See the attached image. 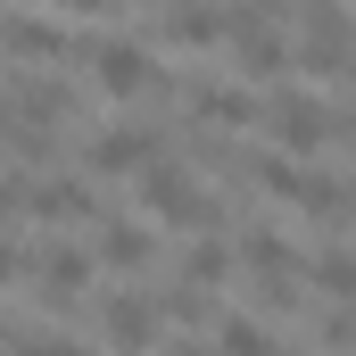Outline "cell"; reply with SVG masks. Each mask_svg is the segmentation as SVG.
<instances>
[{
  "label": "cell",
  "mask_w": 356,
  "mask_h": 356,
  "mask_svg": "<svg viewBox=\"0 0 356 356\" xmlns=\"http://www.w3.org/2000/svg\"><path fill=\"white\" fill-rule=\"evenodd\" d=\"M141 207L158 224H182V232H207L216 224V199L199 191V166H182V158H149L141 166Z\"/></svg>",
  "instance_id": "6da1fadb"
},
{
  "label": "cell",
  "mask_w": 356,
  "mask_h": 356,
  "mask_svg": "<svg viewBox=\"0 0 356 356\" xmlns=\"http://www.w3.org/2000/svg\"><path fill=\"white\" fill-rule=\"evenodd\" d=\"M257 116H266V133H273L282 158H315V149H332V108H323L315 91H273Z\"/></svg>",
  "instance_id": "7a4b0ae2"
},
{
  "label": "cell",
  "mask_w": 356,
  "mask_h": 356,
  "mask_svg": "<svg viewBox=\"0 0 356 356\" xmlns=\"http://www.w3.org/2000/svg\"><path fill=\"white\" fill-rule=\"evenodd\" d=\"M273 25H282V0H241V8L224 17V42L241 50L249 75H282V67H290V42H282Z\"/></svg>",
  "instance_id": "3957f363"
},
{
  "label": "cell",
  "mask_w": 356,
  "mask_h": 356,
  "mask_svg": "<svg viewBox=\"0 0 356 356\" xmlns=\"http://www.w3.org/2000/svg\"><path fill=\"white\" fill-rule=\"evenodd\" d=\"M298 67H307V75H340V67H356V33H348V17H340L332 0H307V33H298Z\"/></svg>",
  "instance_id": "277c9868"
},
{
  "label": "cell",
  "mask_w": 356,
  "mask_h": 356,
  "mask_svg": "<svg viewBox=\"0 0 356 356\" xmlns=\"http://www.w3.org/2000/svg\"><path fill=\"white\" fill-rule=\"evenodd\" d=\"M91 83L108 91V99H141V91H158V58L133 50V42H99L91 50Z\"/></svg>",
  "instance_id": "5b68a950"
},
{
  "label": "cell",
  "mask_w": 356,
  "mask_h": 356,
  "mask_svg": "<svg viewBox=\"0 0 356 356\" xmlns=\"http://www.w3.org/2000/svg\"><path fill=\"white\" fill-rule=\"evenodd\" d=\"M91 175H141L149 158H158V133L149 124H108V133H91Z\"/></svg>",
  "instance_id": "8992f818"
},
{
  "label": "cell",
  "mask_w": 356,
  "mask_h": 356,
  "mask_svg": "<svg viewBox=\"0 0 356 356\" xmlns=\"http://www.w3.org/2000/svg\"><path fill=\"white\" fill-rule=\"evenodd\" d=\"M0 58H17V67H50V58H67V33H58L50 17H0Z\"/></svg>",
  "instance_id": "52a82bcc"
},
{
  "label": "cell",
  "mask_w": 356,
  "mask_h": 356,
  "mask_svg": "<svg viewBox=\"0 0 356 356\" xmlns=\"http://www.w3.org/2000/svg\"><path fill=\"white\" fill-rule=\"evenodd\" d=\"M241 266L266 282L257 298H298V290H290V282H298V257H290V241H282V232H249V241H241Z\"/></svg>",
  "instance_id": "ba28073f"
},
{
  "label": "cell",
  "mask_w": 356,
  "mask_h": 356,
  "mask_svg": "<svg viewBox=\"0 0 356 356\" xmlns=\"http://www.w3.org/2000/svg\"><path fill=\"white\" fill-rule=\"evenodd\" d=\"M8 116H25V124H33V141H50V133L75 116V91H67V83H50V75H33V83L17 91V108H8Z\"/></svg>",
  "instance_id": "9c48e42d"
},
{
  "label": "cell",
  "mask_w": 356,
  "mask_h": 356,
  "mask_svg": "<svg viewBox=\"0 0 356 356\" xmlns=\"http://www.w3.org/2000/svg\"><path fill=\"white\" fill-rule=\"evenodd\" d=\"M99 266H116V273H149V266H158V241H149L141 224H108V232H99Z\"/></svg>",
  "instance_id": "30bf717a"
},
{
  "label": "cell",
  "mask_w": 356,
  "mask_h": 356,
  "mask_svg": "<svg viewBox=\"0 0 356 356\" xmlns=\"http://www.w3.org/2000/svg\"><path fill=\"white\" fill-rule=\"evenodd\" d=\"M33 282H42V298H75L91 282V257L83 249H42V257H33Z\"/></svg>",
  "instance_id": "8fae6325"
},
{
  "label": "cell",
  "mask_w": 356,
  "mask_h": 356,
  "mask_svg": "<svg viewBox=\"0 0 356 356\" xmlns=\"http://www.w3.org/2000/svg\"><path fill=\"white\" fill-rule=\"evenodd\" d=\"M191 108H199L207 124H224V133H232V124H257V108H266V99H249L241 83H207V91H191Z\"/></svg>",
  "instance_id": "7c38bea8"
},
{
  "label": "cell",
  "mask_w": 356,
  "mask_h": 356,
  "mask_svg": "<svg viewBox=\"0 0 356 356\" xmlns=\"http://www.w3.org/2000/svg\"><path fill=\"white\" fill-rule=\"evenodd\" d=\"M99 332H108L116 348H141V340H158L166 323H158V315H149L141 298H108V315H99Z\"/></svg>",
  "instance_id": "4fadbf2b"
},
{
  "label": "cell",
  "mask_w": 356,
  "mask_h": 356,
  "mask_svg": "<svg viewBox=\"0 0 356 356\" xmlns=\"http://www.w3.org/2000/svg\"><path fill=\"white\" fill-rule=\"evenodd\" d=\"M166 42H182V50H199V42H224V8H207V0H175V17H166Z\"/></svg>",
  "instance_id": "5bb4252c"
},
{
  "label": "cell",
  "mask_w": 356,
  "mask_h": 356,
  "mask_svg": "<svg viewBox=\"0 0 356 356\" xmlns=\"http://www.w3.org/2000/svg\"><path fill=\"white\" fill-rule=\"evenodd\" d=\"M91 182H33L25 191V216H91Z\"/></svg>",
  "instance_id": "9a60e30c"
},
{
  "label": "cell",
  "mask_w": 356,
  "mask_h": 356,
  "mask_svg": "<svg viewBox=\"0 0 356 356\" xmlns=\"http://www.w3.org/2000/svg\"><path fill=\"white\" fill-rule=\"evenodd\" d=\"M315 290H332V298H356V257H348V249H323V257H315Z\"/></svg>",
  "instance_id": "2e32d148"
},
{
  "label": "cell",
  "mask_w": 356,
  "mask_h": 356,
  "mask_svg": "<svg viewBox=\"0 0 356 356\" xmlns=\"http://www.w3.org/2000/svg\"><path fill=\"white\" fill-rule=\"evenodd\" d=\"M224 273H232V257H224V249L207 241V249H191V266H182V282L199 290V282H224Z\"/></svg>",
  "instance_id": "e0dca14e"
},
{
  "label": "cell",
  "mask_w": 356,
  "mask_h": 356,
  "mask_svg": "<svg viewBox=\"0 0 356 356\" xmlns=\"http://www.w3.org/2000/svg\"><path fill=\"white\" fill-rule=\"evenodd\" d=\"M216 340H224V348H273V332H266V323H249V315L216 323Z\"/></svg>",
  "instance_id": "ac0fdd59"
},
{
  "label": "cell",
  "mask_w": 356,
  "mask_h": 356,
  "mask_svg": "<svg viewBox=\"0 0 356 356\" xmlns=\"http://www.w3.org/2000/svg\"><path fill=\"white\" fill-rule=\"evenodd\" d=\"M25 273H33V257H25V249H8V241H0V282H25Z\"/></svg>",
  "instance_id": "d6986e66"
},
{
  "label": "cell",
  "mask_w": 356,
  "mask_h": 356,
  "mask_svg": "<svg viewBox=\"0 0 356 356\" xmlns=\"http://www.w3.org/2000/svg\"><path fill=\"white\" fill-rule=\"evenodd\" d=\"M8 216H25V182H0V224Z\"/></svg>",
  "instance_id": "ffe728a7"
},
{
  "label": "cell",
  "mask_w": 356,
  "mask_h": 356,
  "mask_svg": "<svg viewBox=\"0 0 356 356\" xmlns=\"http://www.w3.org/2000/svg\"><path fill=\"white\" fill-rule=\"evenodd\" d=\"M58 8H75V17H108L116 0H58Z\"/></svg>",
  "instance_id": "44dd1931"
},
{
  "label": "cell",
  "mask_w": 356,
  "mask_h": 356,
  "mask_svg": "<svg viewBox=\"0 0 356 356\" xmlns=\"http://www.w3.org/2000/svg\"><path fill=\"white\" fill-rule=\"evenodd\" d=\"M0 141H8V99H0Z\"/></svg>",
  "instance_id": "7402d4cb"
}]
</instances>
